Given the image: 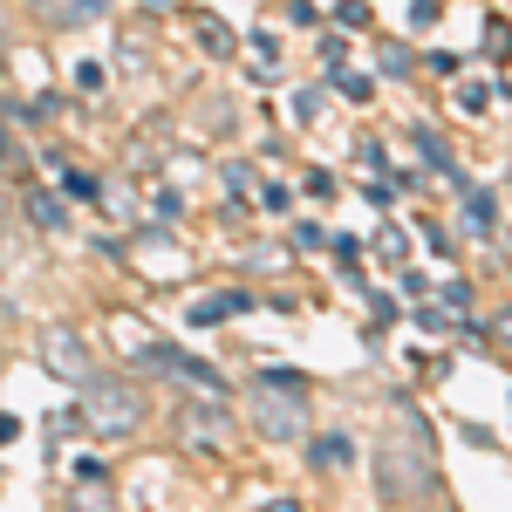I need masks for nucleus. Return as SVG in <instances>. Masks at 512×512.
I'll return each instance as SVG.
<instances>
[{
	"instance_id": "obj_20",
	"label": "nucleus",
	"mask_w": 512,
	"mask_h": 512,
	"mask_svg": "<svg viewBox=\"0 0 512 512\" xmlns=\"http://www.w3.org/2000/svg\"><path fill=\"white\" fill-rule=\"evenodd\" d=\"M0 55H7V28H0Z\"/></svg>"
},
{
	"instance_id": "obj_7",
	"label": "nucleus",
	"mask_w": 512,
	"mask_h": 512,
	"mask_svg": "<svg viewBox=\"0 0 512 512\" xmlns=\"http://www.w3.org/2000/svg\"><path fill=\"white\" fill-rule=\"evenodd\" d=\"M451 192L465 198V219H472V233H492V192H478L465 171H451Z\"/></svg>"
},
{
	"instance_id": "obj_3",
	"label": "nucleus",
	"mask_w": 512,
	"mask_h": 512,
	"mask_svg": "<svg viewBox=\"0 0 512 512\" xmlns=\"http://www.w3.org/2000/svg\"><path fill=\"white\" fill-rule=\"evenodd\" d=\"M178 437H185L192 451H226V444H233V410L219 403V390L192 396V403L178 410Z\"/></svg>"
},
{
	"instance_id": "obj_2",
	"label": "nucleus",
	"mask_w": 512,
	"mask_h": 512,
	"mask_svg": "<svg viewBox=\"0 0 512 512\" xmlns=\"http://www.w3.org/2000/svg\"><path fill=\"white\" fill-rule=\"evenodd\" d=\"M253 424H260L267 444H294V437H308V403H301V390H287V383H260Z\"/></svg>"
},
{
	"instance_id": "obj_6",
	"label": "nucleus",
	"mask_w": 512,
	"mask_h": 512,
	"mask_svg": "<svg viewBox=\"0 0 512 512\" xmlns=\"http://www.w3.org/2000/svg\"><path fill=\"white\" fill-rule=\"evenodd\" d=\"M41 362H48L55 376H69V383H89V376H96V369H89V349H82L76 335H62V328L41 342Z\"/></svg>"
},
{
	"instance_id": "obj_13",
	"label": "nucleus",
	"mask_w": 512,
	"mask_h": 512,
	"mask_svg": "<svg viewBox=\"0 0 512 512\" xmlns=\"http://www.w3.org/2000/svg\"><path fill=\"white\" fill-rule=\"evenodd\" d=\"M62 192H76V198H96V178H89V171H62Z\"/></svg>"
},
{
	"instance_id": "obj_8",
	"label": "nucleus",
	"mask_w": 512,
	"mask_h": 512,
	"mask_svg": "<svg viewBox=\"0 0 512 512\" xmlns=\"http://www.w3.org/2000/svg\"><path fill=\"white\" fill-rule=\"evenodd\" d=\"M349 465H355V444L342 431H335V437H315V472H349Z\"/></svg>"
},
{
	"instance_id": "obj_18",
	"label": "nucleus",
	"mask_w": 512,
	"mask_h": 512,
	"mask_svg": "<svg viewBox=\"0 0 512 512\" xmlns=\"http://www.w3.org/2000/svg\"><path fill=\"white\" fill-rule=\"evenodd\" d=\"M287 198H294L287 185H260V205H267V212H287Z\"/></svg>"
},
{
	"instance_id": "obj_10",
	"label": "nucleus",
	"mask_w": 512,
	"mask_h": 512,
	"mask_svg": "<svg viewBox=\"0 0 512 512\" xmlns=\"http://www.w3.org/2000/svg\"><path fill=\"white\" fill-rule=\"evenodd\" d=\"M239 308H253V294H212V301H198L192 308V321H226V315H239Z\"/></svg>"
},
{
	"instance_id": "obj_14",
	"label": "nucleus",
	"mask_w": 512,
	"mask_h": 512,
	"mask_svg": "<svg viewBox=\"0 0 512 512\" xmlns=\"http://www.w3.org/2000/svg\"><path fill=\"white\" fill-rule=\"evenodd\" d=\"M328 82H335V89H342L349 103H362V96H369V82H362V76H342V69H335V76H328Z\"/></svg>"
},
{
	"instance_id": "obj_15",
	"label": "nucleus",
	"mask_w": 512,
	"mask_h": 512,
	"mask_svg": "<svg viewBox=\"0 0 512 512\" xmlns=\"http://www.w3.org/2000/svg\"><path fill=\"white\" fill-rule=\"evenodd\" d=\"M335 14H342V28H362V21H369V0H342Z\"/></svg>"
},
{
	"instance_id": "obj_4",
	"label": "nucleus",
	"mask_w": 512,
	"mask_h": 512,
	"mask_svg": "<svg viewBox=\"0 0 512 512\" xmlns=\"http://www.w3.org/2000/svg\"><path fill=\"white\" fill-rule=\"evenodd\" d=\"M144 417V396L137 390H96V403H89V424L103 437H117V431H130Z\"/></svg>"
},
{
	"instance_id": "obj_5",
	"label": "nucleus",
	"mask_w": 512,
	"mask_h": 512,
	"mask_svg": "<svg viewBox=\"0 0 512 512\" xmlns=\"http://www.w3.org/2000/svg\"><path fill=\"white\" fill-rule=\"evenodd\" d=\"M21 7L35 14L41 28H89V21H96L110 0H21Z\"/></svg>"
},
{
	"instance_id": "obj_17",
	"label": "nucleus",
	"mask_w": 512,
	"mask_h": 512,
	"mask_svg": "<svg viewBox=\"0 0 512 512\" xmlns=\"http://www.w3.org/2000/svg\"><path fill=\"white\" fill-rule=\"evenodd\" d=\"M287 21H294V28H315L321 14H315V7H308V0H287Z\"/></svg>"
},
{
	"instance_id": "obj_1",
	"label": "nucleus",
	"mask_w": 512,
	"mask_h": 512,
	"mask_svg": "<svg viewBox=\"0 0 512 512\" xmlns=\"http://www.w3.org/2000/svg\"><path fill=\"white\" fill-rule=\"evenodd\" d=\"M376 492L396 499V506L437 492V437H431V424H424L417 403H396L390 410V437H383V451H376Z\"/></svg>"
},
{
	"instance_id": "obj_11",
	"label": "nucleus",
	"mask_w": 512,
	"mask_h": 512,
	"mask_svg": "<svg viewBox=\"0 0 512 512\" xmlns=\"http://www.w3.org/2000/svg\"><path fill=\"white\" fill-rule=\"evenodd\" d=\"M294 246H301V253H315V246H328V233H321L315 219H301V226H294Z\"/></svg>"
},
{
	"instance_id": "obj_16",
	"label": "nucleus",
	"mask_w": 512,
	"mask_h": 512,
	"mask_svg": "<svg viewBox=\"0 0 512 512\" xmlns=\"http://www.w3.org/2000/svg\"><path fill=\"white\" fill-rule=\"evenodd\" d=\"M458 103H465V110H485V103H492V89H485V82H465V89H458Z\"/></svg>"
},
{
	"instance_id": "obj_9",
	"label": "nucleus",
	"mask_w": 512,
	"mask_h": 512,
	"mask_svg": "<svg viewBox=\"0 0 512 512\" xmlns=\"http://www.w3.org/2000/svg\"><path fill=\"white\" fill-rule=\"evenodd\" d=\"M28 219H35L41 233H69V212H62V198H48V192H28Z\"/></svg>"
},
{
	"instance_id": "obj_12",
	"label": "nucleus",
	"mask_w": 512,
	"mask_h": 512,
	"mask_svg": "<svg viewBox=\"0 0 512 512\" xmlns=\"http://www.w3.org/2000/svg\"><path fill=\"white\" fill-rule=\"evenodd\" d=\"M383 76H410V48H396V41L383 48Z\"/></svg>"
},
{
	"instance_id": "obj_19",
	"label": "nucleus",
	"mask_w": 512,
	"mask_h": 512,
	"mask_svg": "<svg viewBox=\"0 0 512 512\" xmlns=\"http://www.w3.org/2000/svg\"><path fill=\"white\" fill-rule=\"evenodd\" d=\"M246 185H253V171H246V164H226V192L239 198V192H246Z\"/></svg>"
}]
</instances>
